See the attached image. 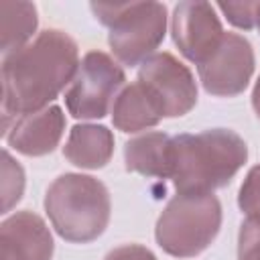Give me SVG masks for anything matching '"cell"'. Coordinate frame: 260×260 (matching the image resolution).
<instances>
[{
	"mask_svg": "<svg viewBox=\"0 0 260 260\" xmlns=\"http://www.w3.org/2000/svg\"><path fill=\"white\" fill-rule=\"evenodd\" d=\"M89 8L110 28L108 45L114 57L126 67L144 63L167 35V6L160 2H91Z\"/></svg>",
	"mask_w": 260,
	"mask_h": 260,
	"instance_id": "5b68a950",
	"label": "cell"
},
{
	"mask_svg": "<svg viewBox=\"0 0 260 260\" xmlns=\"http://www.w3.org/2000/svg\"><path fill=\"white\" fill-rule=\"evenodd\" d=\"M114 154V134L102 124H75L63 146V156L79 167L98 171L104 169Z\"/></svg>",
	"mask_w": 260,
	"mask_h": 260,
	"instance_id": "7c38bea8",
	"label": "cell"
},
{
	"mask_svg": "<svg viewBox=\"0 0 260 260\" xmlns=\"http://www.w3.org/2000/svg\"><path fill=\"white\" fill-rule=\"evenodd\" d=\"M254 65L252 43L238 32H225L217 51L197 67V73L209 95L234 98L248 87Z\"/></svg>",
	"mask_w": 260,
	"mask_h": 260,
	"instance_id": "ba28073f",
	"label": "cell"
},
{
	"mask_svg": "<svg viewBox=\"0 0 260 260\" xmlns=\"http://www.w3.org/2000/svg\"><path fill=\"white\" fill-rule=\"evenodd\" d=\"M162 120L156 104L148 95V91L138 83L126 85L114 100L112 106V124L116 130L134 134L146 128L156 126Z\"/></svg>",
	"mask_w": 260,
	"mask_h": 260,
	"instance_id": "5bb4252c",
	"label": "cell"
},
{
	"mask_svg": "<svg viewBox=\"0 0 260 260\" xmlns=\"http://www.w3.org/2000/svg\"><path fill=\"white\" fill-rule=\"evenodd\" d=\"M252 108H254V112L260 120V75H258V79L254 83V89H252Z\"/></svg>",
	"mask_w": 260,
	"mask_h": 260,
	"instance_id": "44dd1931",
	"label": "cell"
},
{
	"mask_svg": "<svg viewBox=\"0 0 260 260\" xmlns=\"http://www.w3.org/2000/svg\"><path fill=\"white\" fill-rule=\"evenodd\" d=\"M104 260H156V256L140 244H124L106 254Z\"/></svg>",
	"mask_w": 260,
	"mask_h": 260,
	"instance_id": "ffe728a7",
	"label": "cell"
},
{
	"mask_svg": "<svg viewBox=\"0 0 260 260\" xmlns=\"http://www.w3.org/2000/svg\"><path fill=\"white\" fill-rule=\"evenodd\" d=\"M223 26L209 2H179L171 16V37L181 55L197 67L205 63L223 39Z\"/></svg>",
	"mask_w": 260,
	"mask_h": 260,
	"instance_id": "9c48e42d",
	"label": "cell"
},
{
	"mask_svg": "<svg viewBox=\"0 0 260 260\" xmlns=\"http://www.w3.org/2000/svg\"><path fill=\"white\" fill-rule=\"evenodd\" d=\"M238 260H260V219L246 217L238 234Z\"/></svg>",
	"mask_w": 260,
	"mask_h": 260,
	"instance_id": "ac0fdd59",
	"label": "cell"
},
{
	"mask_svg": "<svg viewBox=\"0 0 260 260\" xmlns=\"http://www.w3.org/2000/svg\"><path fill=\"white\" fill-rule=\"evenodd\" d=\"M45 211L55 232L71 244H89L98 240L112 213L108 187L81 173L59 175L45 193Z\"/></svg>",
	"mask_w": 260,
	"mask_h": 260,
	"instance_id": "3957f363",
	"label": "cell"
},
{
	"mask_svg": "<svg viewBox=\"0 0 260 260\" xmlns=\"http://www.w3.org/2000/svg\"><path fill=\"white\" fill-rule=\"evenodd\" d=\"M256 26H258V32H260V4H258V12H256Z\"/></svg>",
	"mask_w": 260,
	"mask_h": 260,
	"instance_id": "7402d4cb",
	"label": "cell"
},
{
	"mask_svg": "<svg viewBox=\"0 0 260 260\" xmlns=\"http://www.w3.org/2000/svg\"><path fill=\"white\" fill-rule=\"evenodd\" d=\"M260 2H219L217 8L238 28L250 30L256 26V12Z\"/></svg>",
	"mask_w": 260,
	"mask_h": 260,
	"instance_id": "d6986e66",
	"label": "cell"
},
{
	"mask_svg": "<svg viewBox=\"0 0 260 260\" xmlns=\"http://www.w3.org/2000/svg\"><path fill=\"white\" fill-rule=\"evenodd\" d=\"M53 236L32 211H16L0 223V260H51Z\"/></svg>",
	"mask_w": 260,
	"mask_h": 260,
	"instance_id": "30bf717a",
	"label": "cell"
},
{
	"mask_svg": "<svg viewBox=\"0 0 260 260\" xmlns=\"http://www.w3.org/2000/svg\"><path fill=\"white\" fill-rule=\"evenodd\" d=\"M221 228V203L213 193H177L156 219V244L175 258H193L211 246Z\"/></svg>",
	"mask_w": 260,
	"mask_h": 260,
	"instance_id": "277c9868",
	"label": "cell"
},
{
	"mask_svg": "<svg viewBox=\"0 0 260 260\" xmlns=\"http://www.w3.org/2000/svg\"><path fill=\"white\" fill-rule=\"evenodd\" d=\"M24 191V171L10 156L8 150L2 152V213H8L20 199Z\"/></svg>",
	"mask_w": 260,
	"mask_h": 260,
	"instance_id": "2e32d148",
	"label": "cell"
},
{
	"mask_svg": "<svg viewBox=\"0 0 260 260\" xmlns=\"http://www.w3.org/2000/svg\"><path fill=\"white\" fill-rule=\"evenodd\" d=\"M126 73L118 61L104 51L83 55L79 69L65 91V106L77 120H100L108 114L118 89L124 85Z\"/></svg>",
	"mask_w": 260,
	"mask_h": 260,
	"instance_id": "8992f818",
	"label": "cell"
},
{
	"mask_svg": "<svg viewBox=\"0 0 260 260\" xmlns=\"http://www.w3.org/2000/svg\"><path fill=\"white\" fill-rule=\"evenodd\" d=\"M63 132V110L59 106H47L39 112L16 118L4 138L10 148L24 156H45L59 146Z\"/></svg>",
	"mask_w": 260,
	"mask_h": 260,
	"instance_id": "8fae6325",
	"label": "cell"
},
{
	"mask_svg": "<svg viewBox=\"0 0 260 260\" xmlns=\"http://www.w3.org/2000/svg\"><path fill=\"white\" fill-rule=\"evenodd\" d=\"M77 43L59 28L41 30L26 47L2 57V136L10 120L47 108L79 69Z\"/></svg>",
	"mask_w": 260,
	"mask_h": 260,
	"instance_id": "6da1fadb",
	"label": "cell"
},
{
	"mask_svg": "<svg viewBox=\"0 0 260 260\" xmlns=\"http://www.w3.org/2000/svg\"><path fill=\"white\" fill-rule=\"evenodd\" d=\"M238 207L250 219H260V162L254 165L238 191Z\"/></svg>",
	"mask_w": 260,
	"mask_h": 260,
	"instance_id": "e0dca14e",
	"label": "cell"
},
{
	"mask_svg": "<svg viewBox=\"0 0 260 260\" xmlns=\"http://www.w3.org/2000/svg\"><path fill=\"white\" fill-rule=\"evenodd\" d=\"M171 136L165 132H146L124 144V167L128 173L144 177L171 179Z\"/></svg>",
	"mask_w": 260,
	"mask_h": 260,
	"instance_id": "4fadbf2b",
	"label": "cell"
},
{
	"mask_svg": "<svg viewBox=\"0 0 260 260\" xmlns=\"http://www.w3.org/2000/svg\"><path fill=\"white\" fill-rule=\"evenodd\" d=\"M39 24L37 6L32 2H2L0 4V49L2 57L12 55L28 45V39L35 35Z\"/></svg>",
	"mask_w": 260,
	"mask_h": 260,
	"instance_id": "9a60e30c",
	"label": "cell"
},
{
	"mask_svg": "<svg viewBox=\"0 0 260 260\" xmlns=\"http://www.w3.org/2000/svg\"><path fill=\"white\" fill-rule=\"evenodd\" d=\"M152 98L162 118H181L197 104V83L191 69L173 53H154L140 63L136 79Z\"/></svg>",
	"mask_w": 260,
	"mask_h": 260,
	"instance_id": "52a82bcc",
	"label": "cell"
},
{
	"mask_svg": "<svg viewBox=\"0 0 260 260\" xmlns=\"http://www.w3.org/2000/svg\"><path fill=\"white\" fill-rule=\"evenodd\" d=\"M248 160L244 138L228 128L179 134L171 140V181L177 193H213Z\"/></svg>",
	"mask_w": 260,
	"mask_h": 260,
	"instance_id": "7a4b0ae2",
	"label": "cell"
}]
</instances>
